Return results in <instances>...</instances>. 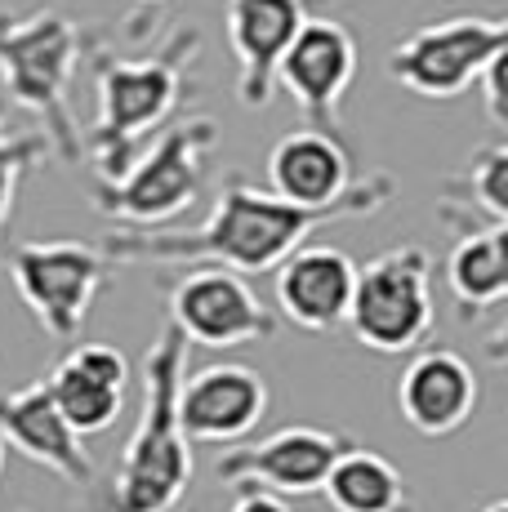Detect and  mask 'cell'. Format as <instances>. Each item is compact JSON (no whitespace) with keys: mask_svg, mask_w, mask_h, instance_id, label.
<instances>
[{"mask_svg":"<svg viewBox=\"0 0 508 512\" xmlns=\"http://www.w3.org/2000/svg\"><path fill=\"white\" fill-rule=\"evenodd\" d=\"M393 192V174H366V179H353V187L330 205H295L246 179H232L223 183L214 210L197 228H121L103 241V254L116 268L121 263H219L246 277V272L277 268L295 245H304L326 223L379 214L393 201Z\"/></svg>","mask_w":508,"mask_h":512,"instance_id":"cell-1","label":"cell"},{"mask_svg":"<svg viewBox=\"0 0 508 512\" xmlns=\"http://www.w3.org/2000/svg\"><path fill=\"white\" fill-rule=\"evenodd\" d=\"M81 58L94 72L99 116L81 147L94 156V179H116L192 98V67L201 58L197 27H174L148 58H121L103 32L85 27Z\"/></svg>","mask_w":508,"mask_h":512,"instance_id":"cell-2","label":"cell"},{"mask_svg":"<svg viewBox=\"0 0 508 512\" xmlns=\"http://www.w3.org/2000/svg\"><path fill=\"white\" fill-rule=\"evenodd\" d=\"M188 366V339L174 326L156 334L143 361V410L134 423L125 455L116 464L112 490L94 512H170L188 495L192 441L179 428V379Z\"/></svg>","mask_w":508,"mask_h":512,"instance_id":"cell-3","label":"cell"},{"mask_svg":"<svg viewBox=\"0 0 508 512\" xmlns=\"http://www.w3.org/2000/svg\"><path fill=\"white\" fill-rule=\"evenodd\" d=\"M81 36L63 9L45 5L32 14L0 9V81H5L9 107H23L41 121L50 152L63 165L81 161V125L72 116L67 90H72L76 63H81Z\"/></svg>","mask_w":508,"mask_h":512,"instance_id":"cell-4","label":"cell"},{"mask_svg":"<svg viewBox=\"0 0 508 512\" xmlns=\"http://www.w3.org/2000/svg\"><path fill=\"white\" fill-rule=\"evenodd\" d=\"M219 147L210 116H183L125 165L116 179H94V210L121 228H165L201 201L205 161Z\"/></svg>","mask_w":508,"mask_h":512,"instance_id":"cell-5","label":"cell"},{"mask_svg":"<svg viewBox=\"0 0 508 512\" xmlns=\"http://www.w3.org/2000/svg\"><path fill=\"white\" fill-rule=\"evenodd\" d=\"M344 321L353 326L357 343L384 357L424 348L428 334L437 330L433 254L424 245H397L357 268Z\"/></svg>","mask_w":508,"mask_h":512,"instance_id":"cell-6","label":"cell"},{"mask_svg":"<svg viewBox=\"0 0 508 512\" xmlns=\"http://www.w3.org/2000/svg\"><path fill=\"white\" fill-rule=\"evenodd\" d=\"M112 272L116 263L81 241H23L9 250V277L32 308L36 326L58 343L81 339L94 299L112 281Z\"/></svg>","mask_w":508,"mask_h":512,"instance_id":"cell-7","label":"cell"},{"mask_svg":"<svg viewBox=\"0 0 508 512\" xmlns=\"http://www.w3.org/2000/svg\"><path fill=\"white\" fill-rule=\"evenodd\" d=\"M504 49L508 23L500 14L442 18V23L419 27L406 41L393 45L388 76L419 98H459L473 90L482 67Z\"/></svg>","mask_w":508,"mask_h":512,"instance_id":"cell-8","label":"cell"},{"mask_svg":"<svg viewBox=\"0 0 508 512\" xmlns=\"http://www.w3.org/2000/svg\"><path fill=\"white\" fill-rule=\"evenodd\" d=\"M170 326L210 352L268 343L281 334V317L250 290V281L219 263H197L170 285Z\"/></svg>","mask_w":508,"mask_h":512,"instance_id":"cell-9","label":"cell"},{"mask_svg":"<svg viewBox=\"0 0 508 512\" xmlns=\"http://www.w3.org/2000/svg\"><path fill=\"white\" fill-rule=\"evenodd\" d=\"M357 76V41L339 18L308 14L277 63V85L299 103L304 121L321 134H339V103Z\"/></svg>","mask_w":508,"mask_h":512,"instance_id":"cell-10","label":"cell"},{"mask_svg":"<svg viewBox=\"0 0 508 512\" xmlns=\"http://www.w3.org/2000/svg\"><path fill=\"white\" fill-rule=\"evenodd\" d=\"M348 446H353L348 432L295 423V428H281L272 437H263L259 446H237L228 455H219L214 477L223 486H259L281 499H290V495L304 499V495H317L330 464Z\"/></svg>","mask_w":508,"mask_h":512,"instance_id":"cell-11","label":"cell"},{"mask_svg":"<svg viewBox=\"0 0 508 512\" xmlns=\"http://www.w3.org/2000/svg\"><path fill=\"white\" fill-rule=\"evenodd\" d=\"M268 415V383L259 370L223 361L179 379V428L197 446H237Z\"/></svg>","mask_w":508,"mask_h":512,"instance_id":"cell-12","label":"cell"},{"mask_svg":"<svg viewBox=\"0 0 508 512\" xmlns=\"http://www.w3.org/2000/svg\"><path fill=\"white\" fill-rule=\"evenodd\" d=\"M0 441H5V450H18L23 459L50 468L67 486H90L94 481V459L85 450V437L54 406L45 379L0 392Z\"/></svg>","mask_w":508,"mask_h":512,"instance_id":"cell-13","label":"cell"},{"mask_svg":"<svg viewBox=\"0 0 508 512\" xmlns=\"http://www.w3.org/2000/svg\"><path fill=\"white\" fill-rule=\"evenodd\" d=\"M308 18V0H223L228 45L237 58L241 107H268L277 90V63Z\"/></svg>","mask_w":508,"mask_h":512,"instance_id":"cell-14","label":"cell"},{"mask_svg":"<svg viewBox=\"0 0 508 512\" xmlns=\"http://www.w3.org/2000/svg\"><path fill=\"white\" fill-rule=\"evenodd\" d=\"M357 263L339 245H295L277 263V308L290 326L326 334L339 330L353 299Z\"/></svg>","mask_w":508,"mask_h":512,"instance_id":"cell-15","label":"cell"},{"mask_svg":"<svg viewBox=\"0 0 508 512\" xmlns=\"http://www.w3.org/2000/svg\"><path fill=\"white\" fill-rule=\"evenodd\" d=\"M477 374L451 348H415L397 383V410L424 437H451L477 410Z\"/></svg>","mask_w":508,"mask_h":512,"instance_id":"cell-16","label":"cell"},{"mask_svg":"<svg viewBox=\"0 0 508 512\" xmlns=\"http://www.w3.org/2000/svg\"><path fill=\"white\" fill-rule=\"evenodd\" d=\"M50 397L81 437L107 432L121 419L125 388H130V357L107 343H76L50 370Z\"/></svg>","mask_w":508,"mask_h":512,"instance_id":"cell-17","label":"cell"},{"mask_svg":"<svg viewBox=\"0 0 508 512\" xmlns=\"http://www.w3.org/2000/svg\"><path fill=\"white\" fill-rule=\"evenodd\" d=\"M268 183L281 201L295 205H330L353 187V147L339 134L304 130L277 139L268 152Z\"/></svg>","mask_w":508,"mask_h":512,"instance_id":"cell-18","label":"cell"},{"mask_svg":"<svg viewBox=\"0 0 508 512\" xmlns=\"http://www.w3.org/2000/svg\"><path fill=\"white\" fill-rule=\"evenodd\" d=\"M446 285L464 321L500 308L508 299V223H459V241L446 259Z\"/></svg>","mask_w":508,"mask_h":512,"instance_id":"cell-19","label":"cell"},{"mask_svg":"<svg viewBox=\"0 0 508 512\" xmlns=\"http://www.w3.org/2000/svg\"><path fill=\"white\" fill-rule=\"evenodd\" d=\"M317 495H326L330 512H410L402 472L357 441L330 464Z\"/></svg>","mask_w":508,"mask_h":512,"instance_id":"cell-20","label":"cell"},{"mask_svg":"<svg viewBox=\"0 0 508 512\" xmlns=\"http://www.w3.org/2000/svg\"><path fill=\"white\" fill-rule=\"evenodd\" d=\"M508 223V147L491 143L473 156L459 179L446 183V201H442V223Z\"/></svg>","mask_w":508,"mask_h":512,"instance_id":"cell-21","label":"cell"},{"mask_svg":"<svg viewBox=\"0 0 508 512\" xmlns=\"http://www.w3.org/2000/svg\"><path fill=\"white\" fill-rule=\"evenodd\" d=\"M50 156V139L41 130L27 134V130H14L9 125V98L0 94V236L9 228V214H14V196H18V183L32 165H41Z\"/></svg>","mask_w":508,"mask_h":512,"instance_id":"cell-22","label":"cell"},{"mask_svg":"<svg viewBox=\"0 0 508 512\" xmlns=\"http://www.w3.org/2000/svg\"><path fill=\"white\" fill-rule=\"evenodd\" d=\"M504 76H508V49H504V54H495L491 63L482 67V76H477V85H473V90H482V98H486V116H491L495 130H504V121H508Z\"/></svg>","mask_w":508,"mask_h":512,"instance_id":"cell-23","label":"cell"},{"mask_svg":"<svg viewBox=\"0 0 508 512\" xmlns=\"http://www.w3.org/2000/svg\"><path fill=\"white\" fill-rule=\"evenodd\" d=\"M165 5H170V0H134V14L125 18V27H121L125 41H134V45L148 41V36H152V23H156V14H161Z\"/></svg>","mask_w":508,"mask_h":512,"instance_id":"cell-24","label":"cell"},{"mask_svg":"<svg viewBox=\"0 0 508 512\" xmlns=\"http://www.w3.org/2000/svg\"><path fill=\"white\" fill-rule=\"evenodd\" d=\"M228 512H290L286 499L272 495V490H259V486H237V504Z\"/></svg>","mask_w":508,"mask_h":512,"instance_id":"cell-25","label":"cell"},{"mask_svg":"<svg viewBox=\"0 0 508 512\" xmlns=\"http://www.w3.org/2000/svg\"><path fill=\"white\" fill-rule=\"evenodd\" d=\"M482 512H508V499H491V504H486Z\"/></svg>","mask_w":508,"mask_h":512,"instance_id":"cell-26","label":"cell"},{"mask_svg":"<svg viewBox=\"0 0 508 512\" xmlns=\"http://www.w3.org/2000/svg\"><path fill=\"white\" fill-rule=\"evenodd\" d=\"M0 477H5V441H0Z\"/></svg>","mask_w":508,"mask_h":512,"instance_id":"cell-27","label":"cell"},{"mask_svg":"<svg viewBox=\"0 0 508 512\" xmlns=\"http://www.w3.org/2000/svg\"><path fill=\"white\" fill-rule=\"evenodd\" d=\"M192 512H197V508H192Z\"/></svg>","mask_w":508,"mask_h":512,"instance_id":"cell-28","label":"cell"}]
</instances>
